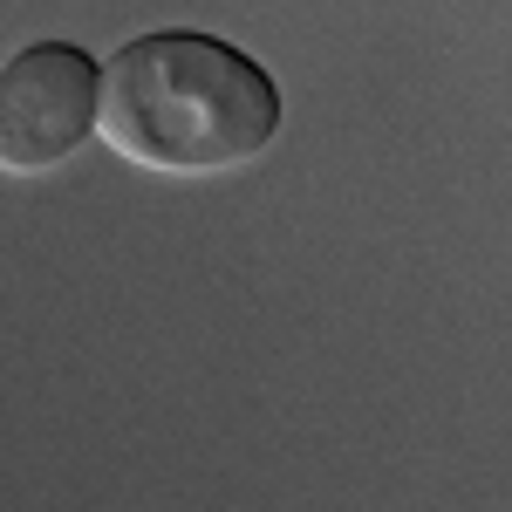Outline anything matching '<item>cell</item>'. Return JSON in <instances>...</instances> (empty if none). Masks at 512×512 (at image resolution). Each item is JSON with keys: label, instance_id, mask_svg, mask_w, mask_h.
Here are the masks:
<instances>
[{"label": "cell", "instance_id": "cell-2", "mask_svg": "<svg viewBox=\"0 0 512 512\" xmlns=\"http://www.w3.org/2000/svg\"><path fill=\"white\" fill-rule=\"evenodd\" d=\"M103 69L76 41H21L0 62V171L41 178L62 171L96 137Z\"/></svg>", "mask_w": 512, "mask_h": 512}, {"label": "cell", "instance_id": "cell-1", "mask_svg": "<svg viewBox=\"0 0 512 512\" xmlns=\"http://www.w3.org/2000/svg\"><path fill=\"white\" fill-rule=\"evenodd\" d=\"M96 130L144 171L219 178L280 137V82L226 35L151 28L103 62Z\"/></svg>", "mask_w": 512, "mask_h": 512}]
</instances>
